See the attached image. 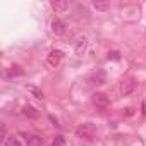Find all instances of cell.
<instances>
[{
	"label": "cell",
	"instance_id": "obj_1",
	"mask_svg": "<svg viewBox=\"0 0 146 146\" xmlns=\"http://www.w3.org/2000/svg\"><path fill=\"white\" fill-rule=\"evenodd\" d=\"M95 134H96V125L91 122H84L76 127V136L81 139H93Z\"/></svg>",
	"mask_w": 146,
	"mask_h": 146
},
{
	"label": "cell",
	"instance_id": "obj_2",
	"mask_svg": "<svg viewBox=\"0 0 146 146\" xmlns=\"http://www.w3.org/2000/svg\"><path fill=\"white\" fill-rule=\"evenodd\" d=\"M137 90V81L134 78H125L120 81V95L122 96H129Z\"/></svg>",
	"mask_w": 146,
	"mask_h": 146
},
{
	"label": "cell",
	"instance_id": "obj_3",
	"mask_svg": "<svg viewBox=\"0 0 146 146\" xmlns=\"http://www.w3.org/2000/svg\"><path fill=\"white\" fill-rule=\"evenodd\" d=\"M62 57H64V53H62L60 50H52V52L46 55V64H48L50 67H53V69H55V67L60 64Z\"/></svg>",
	"mask_w": 146,
	"mask_h": 146
},
{
	"label": "cell",
	"instance_id": "obj_4",
	"mask_svg": "<svg viewBox=\"0 0 146 146\" xmlns=\"http://www.w3.org/2000/svg\"><path fill=\"white\" fill-rule=\"evenodd\" d=\"M65 31H67V28H65V23L62 19H53L52 21V33L55 36H64Z\"/></svg>",
	"mask_w": 146,
	"mask_h": 146
},
{
	"label": "cell",
	"instance_id": "obj_5",
	"mask_svg": "<svg viewBox=\"0 0 146 146\" xmlns=\"http://www.w3.org/2000/svg\"><path fill=\"white\" fill-rule=\"evenodd\" d=\"M91 100H93V103H95L98 108H107V107L110 105V100H108V96H107L105 93H95Z\"/></svg>",
	"mask_w": 146,
	"mask_h": 146
},
{
	"label": "cell",
	"instance_id": "obj_6",
	"mask_svg": "<svg viewBox=\"0 0 146 146\" xmlns=\"http://www.w3.org/2000/svg\"><path fill=\"white\" fill-rule=\"evenodd\" d=\"M90 83H91L93 86H102V84L107 83V74H105L103 70H96L95 74L90 78Z\"/></svg>",
	"mask_w": 146,
	"mask_h": 146
},
{
	"label": "cell",
	"instance_id": "obj_7",
	"mask_svg": "<svg viewBox=\"0 0 146 146\" xmlns=\"http://www.w3.org/2000/svg\"><path fill=\"white\" fill-rule=\"evenodd\" d=\"M86 48H88V38H86V36H81V38L76 41V53H78L79 57H83L84 52H86Z\"/></svg>",
	"mask_w": 146,
	"mask_h": 146
},
{
	"label": "cell",
	"instance_id": "obj_8",
	"mask_svg": "<svg viewBox=\"0 0 146 146\" xmlns=\"http://www.w3.org/2000/svg\"><path fill=\"white\" fill-rule=\"evenodd\" d=\"M52 9L55 12H65L69 9V2H67V0H53V2H52Z\"/></svg>",
	"mask_w": 146,
	"mask_h": 146
},
{
	"label": "cell",
	"instance_id": "obj_9",
	"mask_svg": "<svg viewBox=\"0 0 146 146\" xmlns=\"http://www.w3.org/2000/svg\"><path fill=\"white\" fill-rule=\"evenodd\" d=\"M26 144L28 146H43V137L36 136V134H31V136L26 137Z\"/></svg>",
	"mask_w": 146,
	"mask_h": 146
},
{
	"label": "cell",
	"instance_id": "obj_10",
	"mask_svg": "<svg viewBox=\"0 0 146 146\" xmlns=\"http://www.w3.org/2000/svg\"><path fill=\"white\" fill-rule=\"evenodd\" d=\"M23 113H24L26 117H29V119H36V117H40V112H38L35 107H31V105H26V107L23 108Z\"/></svg>",
	"mask_w": 146,
	"mask_h": 146
},
{
	"label": "cell",
	"instance_id": "obj_11",
	"mask_svg": "<svg viewBox=\"0 0 146 146\" xmlns=\"http://www.w3.org/2000/svg\"><path fill=\"white\" fill-rule=\"evenodd\" d=\"M93 7L100 12H107V11H110V2H100V0H96V2H93Z\"/></svg>",
	"mask_w": 146,
	"mask_h": 146
},
{
	"label": "cell",
	"instance_id": "obj_12",
	"mask_svg": "<svg viewBox=\"0 0 146 146\" xmlns=\"http://www.w3.org/2000/svg\"><path fill=\"white\" fill-rule=\"evenodd\" d=\"M4 146H23V144H21V141H19L17 137L11 136V137H5V141H4Z\"/></svg>",
	"mask_w": 146,
	"mask_h": 146
},
{
	"label": "cell",
	"instance_id": "obj_13",
	"mask_svg": "<svg viewBox=\"0 0 146 146\" xmlns=\"http://www.w3.org/2000/svg\"><path fill=\"white\" fill-rule=\"evenodd\" d=\"M28 90H29L36 98H43V91H41V90H38V88H35V86H28Z\"/></svg>",
	"mask_w": 146,
	"mask_h": 146
},
{
	"label": "cell",
	"instance_id": "obj_14",
	"mask_svg": "<svg viewBox=\"0 0 146 146\" xmlns=\"http://www.w3.org/2000/svg\"><path fill=\"white\" fill-rule=\"evenodd\" d=\"M64 144H65L64 136H57V137L53 139V143H52V146H64Z\"/></svg>",
	"mask_w": 146,
	"mask_h": 146
},
{
	"label": "cell",
	"instance_id": "obj_15",
	"mask_svg": "<svg viewBox=\"0 0 146 146\" xmlns=\"http://www.w3.org/2000/svg\"><path fill=\"white\" fill-rule=\"evenodd\" d=\"M21 74H23V70H21L17 65H14L12 70H11V76H21Z\"/></svg>",
	"mask_w": 146,
	"mask_h": 146
},
{
	"label": "cell",
	"instance_id": "obj_16",
	"mask_svg": "<svg viewBox=\"0 0 146 146\" xmlns=\"http://www.w3.org/2000/svg\"><path fill=\"white\" fill-rule=\"evenodd\" d=\"M108 58H113V60H119V58H120V53H119V52H112V53H108Z\"/></svg>",
	"mask_w": 146,
	"mask_h": 146
},
{
	"label": "cell",
	"instance_id": "obj_17",
	"mask_svg": "<svg viewBox=\"0 0 146 146\" xmlns=\"http://www.w3.org/2000/svg\"><path fill=\"white\" fill-rule=\"evenodd\" d=\"M132 110H134V108H131V107H129V108H125V115H132V113H134Z\"/></svg>",
	"mask_w": 146,
	"mask_h": 146
}]
</instances>
